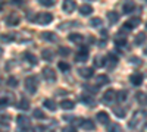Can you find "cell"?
<instances>
[{
	"label": "cell",
	"instance_id": "6da1fadb",
	"mask_svg": "<svg viewBox=\"0 0 147 132\" xmlns=\"http://www.w3.org/2000/svg\"><path fill=\"white\" fill-rule=\"evenodd\" d=\"M146 125H147V113L144 110H138L134 113L132 119L129 121V128L136 131H141Z\"/></svg>",
	"mask_w": 147,
	"mask_h": 132
},
{
	"label": "cell",
	"instance_id": "7a4b0ae2",
	"mask_svg": "<svg viewBox=\"0 0 147 132\" xmlns=\"http://www.w3.org/2000/svg\"><path fill=\"white\" fill-rule=\"evenodd\" d=\"M37 87H38V78L35 75H31L25 79V90L30 94H35L37 92Z\"/></svg>",
	"mask_w": 147,
	"mask_h": 132
},
{
	"label": "cell",
	"instance_id": "3957f363",
	"mask_svg": "<svg viewBox=\"0 0 147 132\" xmlns=\"http://www.w3.org/2000/svg\"><path fill=\"white\" fill-rule=\"evenodd\" d=\"M37 23H40V25H49L52 21H53V15L49 13V12H44V13H38L34 19Z\"/></svg>",
	"mask_w": 147,
	"mask_h": 132
},
{
	"label": "cell",
	"instance_id": "277c9868",
	"mask_svg": "<svg viewBox=\"0 0 147 132\" xmlns=\"http://www.w3.org/2000/svg\"><path fill=\"white\" fill-rule=\"evenodd\" d=\"M41 74H43V78H44L46 81H49V82H55V81H56V74H55V70H53L50 66L43 68Z\"/></svg>",
	"mask_w": 147,
	"mask_h": 132
},
{
	"label": "cell",
	"instance_id": "5b68a950",
	"mask_svg": "<svg viewBox=\"0 0 147 132\" xmlns=\"http://www.w3.org/2000/svg\"><path fill=\"white\" fill-rule=\"evenodd\" d=\"M13 100V95L10 92H6V91H0V107L3 106H9Z\"/></svg>",
	"mask_w": 147,
	"mask_h": 132
},
{
	"label": "cell",
	"instance_id": "8992f818",
	"mask_svg": "<svg viewBox=\"0 0 147 132\" xmlns=\"http://www.w3.org/2000/svg\"><path fill=\"white\" fill-rule=\"evenodd\" d=\"M16 122H18V126L22 129V131H25L31 126V122H30V119L25 116V115H19L16 117Z\"/></svg>",
	"mask_w": 147,
	"mask_h": 132
},
{
	"label": "cell",
	"instance_id": "52a82bcc",
	"mask_svg": "<svg viewBox=\"0 0 147 132\" xmlns=\"http://www.w3.org/2000/svg\"><path fill=\"white\" fill-rule=\"evenodd\" d=\"M62 9H63L65 13H72V12L77 9V3H75V0H63V3H62Z\"/></svg>",
	"mask_w": 147,
	"mask_h": 132
},
{
	"label": "cell",
	"instance_id": "ba28073f",
	"mask_svg": "<svg viewBox=\"0 0 147 132\" xmlns=\"http://www.w3.org/2000/svg\"><path fill=\"white\" fill-rule=\"evenodd\" d=\"M80 126L84 129V131H94L96 129V123L90 119H80Z\"/></svg>",
	"mask_w": 147,
	"mask_h": 132
},
{
	"label": "cell",
	"instance_id": "9c48e42d",
	"mask_svg": "<svg viewBox=\"0 0 147 132\" xmlns=\"http://www.w3.org/2000/svg\"><path fill=\"white\" fill-rule=\"evenodd\" d=\"M115 100H116V92L113 90H107L103 94V103L105 104H112Z\"/></svg>",
	"mask_w": 147,
	"mask_h": 132
},
{
	"label": "cell",
	"instance_id": "30bf717a",
	"mask_svg": "<svg viewBox=\"0 0 147 132\" xmlns=\"http://www.w3.org/2000/svg\"><path fill=\"white\" fill-rule=\"evenodd\" d=\"M88 59V47H81V50L77 52L75 54V60L77 62H85Z\"/></svg>",
	"mask_w": 147,
	"mask_h": 132
},
{
	"label": "cell",
	"instance_id": "8fae6325",
	"mask_svg": "<svg viewBox=\"0 0 147 132\" xmlns=\"http://www.w3.org/2000/svg\"><path fill=\"white\" fill-rule=\"evenodd\" d=\"M140 22H141V19H140V18H132L131 21L125 22V23H124V27H122V28H124V29H127V31L129 32L132 28L138 27V25H140Z\"/></svg>",
	"mask_w": 147,
	"mask_h": 132
},
{
	"label": "cell",
	"instance_id": "7c38bea8",
	"mask_svg": "<svg viewBox=\"0 0 147 132\" xmlns=\"http://www.w3.org/2000/svg\"><path fill=\"white\" fill-rule=\"evenodd\" d=\"M78 74H80V76H82L85 79H90L94 75V69L93 68H80L78 69Z\"/></svg>",
	"mask_w": 147,
	"mask_h": 132
},
{
	"label": "cell",
	"instance_id": "4fadbf2b",
	"mask_svg": "<svg viewBox=\"0 0 147 132\" xmlns=\"http://www.w3.org/2000/svg\"><path fill=\"white\" fill-rule=\"evenodd\" d=\"M40 37H41L43 40H46V41H50V43H56V41H57V35H56L55 32L44 31V32H41Z\"/></svg>",
	"mask_w": 147,
	"mask_h": 132
},
{
	"label": "cell",
	"instance_id": "5bb4252c",
	"mask_svg": "<svg viewBox=\"0 0 147 132\" xmlns=\"http://www.w3.org/2000/svg\"><path fill=\"white\" fill-rule=\"evenodd\" d=\"M106 63H109V69H115L116 65H118V57L112 53H109L106 56Z\"/></svg>",
	"mask_w": 147,
	"mask_h": 132
},
{
	"label": "cell",
	"instance_id": "9a60e30c",
	"mask_svg": "<svg viewBox=\"0 0 147 132\" xmlns=\"http://www.w3.org/2000/svg\"><path fill=\"white\" fill-rule=\"evenodd\" d=\"M68 40H69V41H72V43H75V44H82L84 37H82L81 34L72 32V34H69V35H68Z\"/></svg>",
	"mask_w": 147,
	"mask_h": 132
},
{
	"label": "cell",
	"instance_id": "2e32d148",
	"mask_svg": "<svg viewBox=\"0 0 147 132\" xmlns=\"http://www.w3.org/2000/svg\"><path fill=\"white\" fill-rule=\"evenodd\" d=\"M129 81H131L132 85L138 87V85H141V84H143V75L141 74H132L129 76Z\"/></svg>",
	"mask_w": 147,
	"mask_h": 132
},
{
	"label": "cell",
	"instance_id": "e0dca14e",
	"mask_svg": "<svg viewBox=\"0 0 147 132\" xmlns=\"http://www.w3.org/2000/svg\"><path fill=\"white\" fill-rule=\"evenodd\" d=\"M53 57H55L53 50L44 49V50L41 52V59H43V60H46V62H52V60H53Z\"/></svg>",
	"mask_w": 147,
	"mask_h": 132
},
{
	"label": "cell",
	"instance_id": "ac0fdd59",
	"mask_svg": "<svg viewBox=\"0 0 147 132\" xmlns=\"http://www.w3.org/2000/svg\"><path fill=\"white\" fill-rule=\"evenodd\" d=\"M96 119L99 121L102 125H107L109 123V115L106 113V112H99L96 115Z\"/></svg>",
	"mask_w": 147,
	"mask_h": 132
},
{
	"label": "cell",
	"instance_id": "d6986e66",
	"mask_svg": "<svg viewBox=\"0 0 147 132\" xmlns=\"http://www.w3.org/2000/svg\"><path fill=\"white\" fill-rule=\"evenodd\" d=\"M6 23H7V25H10V27L18 25V23H19V16H18V15H15V13L9 15V16L6 18Z\"/></svg>",
	"mask_w": 147,
	"mask_h": 132
},
{
	"label": "cell",
	"instance_id": "ffe728a7",
	"mask_svg": "<svg viewBox=\"0 0 147 132\" xmlns=\"http://www.w3.org/2000/svg\"><path fill=\"white\" fill-rule=\"evenodd\" d=\"M146 40H147L146 32H138V34L136 35V40H134V43H136V46H143V44L146 43Z\"/></svg>",
	"mask_w": 147,
	"mask_h": 132
},
{
	"label": "cell",
	"instance_id": "44dd1931",
	"mask_svg": "<svg viewBox=\"0 0 147 132\" xmlns=\"http://www.w3.org/2000/svg\"><path fill=\"white\" fill-rule=\"evenodd\" d=\"M80 13L81 15H91L93 13V6L91 5H81L80 6Z\"/></svg>",
	"mask_w": 147,
	"mask_h": 132
},
{
	"label": "cell",
	"instance_id": "7402d4cb",
	"mask_svg": "<svg viewBox=\"0 0 147 132\" xmlns=\"http://www.w3.org/2000/svg\"><path fill=\"white\" fill-rule=\"evenodd\" d=\"M16 106H18V109H19V110H28V109H30V100L22 97V98L18 101Z\"/></svg>",
	"mask_w": 147,
	"mask_h": 132
},
{
	"label": "cell",
	"instance_id": "603a6c76",
	"mask_svg": "<svg viewBox=\"0 0 147 132\" xmlns=\"http://www.w3.org/2000/svg\"><path fill=\"white\" fill-rule=\"evenodd\" d=\"M136 98H137V101L141 104V106H147V92H137L136 94Z\"/></svg>",
	"mask_w": 147,
	"mask_h": 132
},
{
	"label": "cell",
	"instance_id": "cb8c5ba5",
	"mask_svg": "<svg viewBox=\"0 0 147 132\" xmlns=\"http://www.w3.org/2000/svg\"><path fill=\"white\" fill-rule=\"evenodd\" d=\"M134 9H136V5L132 2H127V3L122 5V12H124V13H131Z\"/></svg>",
	"mask_w": 147,
	"mask_h": 132
},
{
	"label": "cell",
	"instance_id": "d4e9b609",
	"mask_svg": "<svg viewBox=\"0 0 147 132\" xmlns=\"http://www.w3.org/2000/svg\"><path fill=\"white\" fill-rule=\"evenodd\" d=\"M74 106H75V103H74L72 100H63L62 103H60V107H62L63 110H72Z\"/></svg>",
	"mask_w": 147,
	"mask_h": 132
},
{
	"label": "cell",
	"instance_id": "484cf974",
	"mask_svg": "<svg viewBox=\"0 0 147 132\" xmlns=\"http://www.w3.org/2000/svg\"><path fill=\"white\" fill-rule=\"evenodd\" d=\"M94 65H96L97 68H103V66H106V57H105V56H96V59H94Z\"/></svg>",
	"mask_w": 147,
	"mask_h": 132
},
{
	"label": "cell",
	"instance_id": "4316f807",
	"mask_svg": "<svg viewBox=\"0 0 147 132\" xmlns=\"http://www.w3.org/2000/svg\"><path fill=\"white\" fill-rule=\"evenodd\" d=\"M44 107H46V109H49V110H52V112H55L57 106H56L55 100H50V98H47V100H44Z\"/></svg>",
	"mask_w": 147,
	"mask_h": 132
},
{
	"label": "cell",
	"instance_id": "83f0119b",
	"mask_svg": "<svg viewBox=\"0 0 147 132\" xmlns=\"http://www.w3.org/2000/svg\"><path fill=\"white\" fill-rule=\"evenodd\" d=\"M81 101L84 103V104H88V106H93L94 104V100L91 98V95H88V94H81Z\"/></svg>",
	"mask_w": 147,
	"mask_h": 132
},
{
	"label": "cell",
	"instance_id": "f1b7e54d",
	"mask_svg": "<svg viewBox=\"0 0 147 132\" xmlns=\"http://www.w3.org/2000/svg\"><path fill=\"white\" fill-rule=\"evenodd\" d=\"M90 25H91L93 28H102L103 21H102L100 18H91V19H90Z\"/></svg>",
	"mask_w": 147,
	"mask_h": 132
},
{
	"label": "cell",
	"instance_id": "f546056e",
	"mask_svg": "<svg viewBox=\"0 0 147 132\" xmlns=\"http://www.w3.org/2000/svg\"><path fill=\"white\" fill-rule=\"evenodd\" d=\"M107 19H109L110 23H116L119 21V15L116 12H107Z\"/></svg>",
	"mask_w": 147,
	"mask_h": 132
},
{
	"label": "cell",
	"instance_id": "4dcf8cb0",
	"mask_svg": "<svg viewBox=\"0 0 147 132\" xmlns=\"http://www.w3.org/2000/svg\"><path fill=\"white\" fill-rule=\"evenodd\" d=\"M107 132H121V126L118 123H107Z\"/></svg>",
	"mask_w": 147,
	"mask_h": 132
},
{
	"label": "cell",
	"instance_id": "1f68e13d",
	"mask_svg": "<svg viewBox=\"0 0 147 132\" xmlns=\"http://www.w3.org/2000/svg\"><path fill=\"white\" fill-rule=\"evenodd\" d=\"M10 131V125L6 121H0V132H9Z\"/></svg>",
	"mask_w": 147,
	"mask_h": 132
},
{
	"label": "cell",
	"instance_id": "d6a6232c",
	"mask_svg": "<svg viewBox=\"0 0 147 132\" xmlns=\"http://www.w3.org/2000/svg\"><path fill=\"white\" fill-rule=\"evenodd\" d=\"M38 3L41 6H46V7H53L55 3H56V0H38Z\"/></svg>",
	"mask_w": 147,
	"mask_h": 132
},
{
	"label": "cell",
	"instance_id": "836d02e7",
	"mask_svg": "<svg viewBox=\"0 0 147 132\" xmlns=\"http://www.w3.org/2000/svg\"><path fill=\"white\" fill-rule=\"evenodd\" d=\"M97 84H100V85L109 84V76L107 75H99V76H97Z\"/></svg>",
	"mask_w": 147,
	"mask_h": 132
},
{
	"label": "cell",
	"instance_id": "e575fe53",
	"mask_svg": "<svg viewBox=\"0 0 147 132\" xmlns=\"http://www.w3.org/2000/svg\"><path fill=\"white\" fill-rule=\"evenodd\" d=\"M57 66H59V69L62 70V72H68V70L71 69V65H69V63H66V62H63V60H62V62H59V63H57Z\"/></svg>",
	"mask_w": 147,
	"mask_h": 132
},
{
	"label": "cell",
	"instance_id": "d590c367",
	"mask_svg": "<svg viewBox=\"0 0 147 132\" xmlns=\"http://www.w3.org/2000/svg\"><path fill=\"white\" fill-rule=\"evenodd\" d=\"M116 100L121 101V103L125 101V100H127V91H118V92H116Z\"/></svg>",
	"mask_w": 147,
	"mask_h": 132
},
{
	"label": "cell",
	"instance_id": "8d00e7d4",
	"mask_svg": "<svg viewBox=\"0 0 147 132\" xmlns=\"http://www.w3.org/2000/svg\"><path fill=\"white\" fill-rule=\"evenodd\" d=\"M24 57H25L28 62H31V65H37V57L32 53H25V56H24Z\"/></svg>",
	"mask_w": 147,
	"mask_h": 132
},
{
	"label": "cell",
	"instance_id": "74e56055",
	"mask_svg": "<svg viewBox=\"0 0 147 132\" xmlns=\"http://www.w3.org/2000/svg\"><path fill=\"white\" fill-rule=\"evenodd\" d=\"M32 115H34L35 119H44V117H46V115H44V112H43L41 109H35V110L32 112Z\"/></svg>",
	"mask_w": 147,
	"mask_h": 132
},
{
	"label": "cell",
	"instance_id": "f35d334b",
	"mask_svg": "<svg viewBox=\"0 0 147 132\" xmlns=\"http://www.w3.org/2000/svg\"><path fill=\"white\" fill-rule=\"evenodd\" d=\"M113 113L118 116V117H125V110L124 109H122V107H115V109H113Z\"/></svg>",
	"mask_w": 147,
	"mask_h": 132
},
{
	"label": "cell",
	"instance_id": "ab89813d",
	"mask_svg": "<svg viewBox=\"0 0 147 132\" xmlns=\"http://www.w3.org/2000/svg\"><path fill=\"white\" fill-rule=\"evenodd\" d=\"M59 54L66 57V56L71 54V49H69V47H59Z\"/></svg>",
	"mask_w": 147,
	"mask_h": 132
},
{
	"label": "cell",
	"instance_id": "60d3db41",
	"mask_svg": "<svg viewBox=\"0 0 147 132\" xmlns=\"http://www.w3.org/2000/svg\"><path fill=\"white\" fill-rule=\"evenodd\" d=\"M129 63L131 65H136V66H140L141 65V59L137 57V56H131L129 57Z\"/></svg>",
	"mask_w": 147,
	"mask_h": 132
},
{
	"label": "cell",
	"instance_id": "b9f144b4",
	"mask_svg": "<svg viewBox=\"0 0 147 132\" xmlns=\"http://www.w3.org/2000/svg\"><path fill=\"white\" fill-rule=\"evenodd\" d=\"M7 85L9 87H18V79L15 76H9L7 78Z\"/></svg>",
	"mask_w": 147,
	"mask_h": 132
},
{
	"label": "cell",
	"instance_id": "7bdbcfd3",
	"mask_svg": "<svg viewBox=\"0 0 147 132\" xmlns=\"http://www.w3.org/2000/svg\"><path fill=\"white\" fill-rule=\"evenodd\" d=\"M115 44H116L118 47H124V46H127V40H125V37H124V38L116 37V40H115Z\"/></svg>",
	"mask_w": 147,
	"mask_h": 132
},
{
	"label": "cell",
	"instance_id": "ee69618b",
	"mask_svg": "<svg viewBox=\"0 0 147 132\" xmlns=\"http://www.w3.org/2000/svg\"><path fill=\"white\" fill-rule=\"evenodd\" d=\"M0 41L2 43H10L12 41V35H0Z\"/></svg>",
	"mask_w": 147,
	"mask_h": 132
},
{
	"label": "cell",
	"instance_id": "f6af8a7d",
	"mask_svg": "<svg viewBox=\"0 0 147 132\" xmlns=\"http://www.w3.org/2000/svg\"><path fill=\"white\" fill-rule=\"evenodd\" d=\"M85 88H87L88 91H91V92H97V88L94 87V85H84Z\"/></svg>",
	"mask_w": 147,
	"mask_h": 132
},
{
	"label": "cell",
	"instance_id": "bcb514c9",
	"mask_svg": "<svg viewBox=\"0 0 147 132\" xmlns=\"http://www.w3.org/2000/svg\"><path fill=\"white\" fill-rule=\"evenodd\" d=\"M63 132H77V129L74 128V126H66V128L63 129Z\"/></svg>",
	"mask_w": 147,
	"mask_h": 132
},
{
	"label": "cell",
	"instance_id": "7dc6e473",
	"mask_svg": "<svg viewBox=\"0 0 147 132\" xmlns=\"http://www.w3.org/2000/svg\"><path fill=\"white\" fill-rule=\"evenodd\" d=\"M88 43H90V44L94 43V37H91V35H90V37H88Z\"/></svg>",
	"mask_w": 147,
	"mask_h": 132
},
{
	"label": "cell",
	"instance_id": "c3c4849f",
	"mask_svg": "<svg viewBox=\"0 0 147 132\" xmlns=\"http://www.w3.org/2000/svg\"><path fill=\"white\" fill-rule=\"evenodd\" d=\"M144 54L147 56V47H146V49H144Z\"/></svg>",
	"mask_w": 147,
	"mask_h": 132
},
{
	"label": "cell",
	"instance_id": "681fc988",
	"mask_svg": "<svg viewBox=\"0 0 147 132\" xmlns=\"http://www.w3.org/2000/svg\"><path fill=\"white\" fill-rule=\"evenodd\" d=\"M2 52H3V50H2V49H0V56H2Z\"/></svg>",
	"mask_w": 147,
	"mask_h": 132
},
{
	"label": "cell",
	"instance_id": "f907efd6",
	"mask_svg": "<svg viewBox=\"0 0 147 132\" xmlns=\"http://www.w3.org/2000/svg\"><path fill=\"white\" fill-rule=\"evenodd\" d=\"M146 28H147V23H146Z\"/></svg>",
	"mask_w": 147,
	"mask_h": 132
}]
</instances>
